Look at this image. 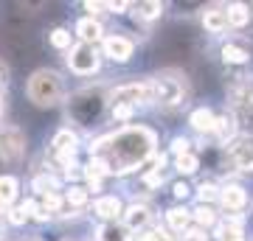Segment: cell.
Masks as SVG:
<instances>
[{
	"mask_svg": "<svg viewBox=\"0 0 253 241\" xmlns=\"http://www.w3.org/2000/svg\"><path fill=\"white\" fill-rule=\"evenodd\" d=\"M158 135L149 126H124L113 135H104L99 140H93L90 157L104 160L110 169V177H124L129 171H138L146 160L155 157Z\"/></svg>",
	"mask_w": 253,
	"mask_h": 241,
	"instance_id": "6da1fadb",
	"label": "cell"
},
{
	"mask_svg": "<svg viewBox=\"0 0 253 241\" xmlns=\"http://www.w3.org/2000/svg\"><path fill=\"white\" fill-rule=\"evenodd\" d=\"M152 104H158L161 109H174L183 107L189 101V81L186 76L177 70H163L158 76H152Z\"/></svg>",
	"mask_w": 253,
	"mask_h": 241,
	"instance_id": "7a4b0ae2",
	"label": "cell"
},
{
	"mask_svg": "<svg viewBox=\"0 0 253 241\" xmlns=\"http://www.w3.org/2000/svg\"><path fill=\"white\" fill-rule=\"evenodd\" d=\"M26 93L28 99L34 101L37 107H56L65 96V84H62V76L51 68H40L28 76V84H26Z\"/></svg>",
	"mask_w": 253,
	"mask_h": 241,
	"instance_id": "3957f363",
	"label": "cell"
},
{
	"mask_svg": "<svg viewBox=\"0 0 253 241\" xmlns=\"http://www.w3.org/2000/svg\"><path fill=\"white\" fill-rule=\"evenodd\" d=\"M104 107H107V93H104V87H84V90H79V93L71 96L68 115L73 118V124L90 126L104 112Z\"/></svg>",
	"mask_w": 253,
	"mask_h": 241,
	"instance_id": "277c9868",
	"label": "cell"
},
{
	"mask_svg": "<svg viewBox=\"0 0 253 241\" xmlns=\"http://www.w3.org/2000/svg\"><path fill=\"white\" fill-rule=\"evenodd\" d=\"M65 62L71 68V73L76 76H93V73H99L101 68V54L96 45H84V42H73L71 51H65Z\"/></svg>",
	"mask_w": 253,
	"mask_h": 241,
	"instance_id": "5b68a950",
	"label": "cell"
},
{
	"mask_svg": "<svg viewBox=\"0 0 253 241\" xmlns=\"http://www.w3.org/2000/svg\"><path fill=\"white\" fill-rule=\"evenodd\" d=\"M110 104H124V107H144V104H152V81H129V84H118L113 93H110Z\"/></svg>",
	"mask_w": 253,
	"mask_h": 241,
	"instance_id": "8992f818",
	"label": "cell"
},
{
	"mask_svg": "<svg viewBox=\"0 0 253 241\" xmlns=\"http://www.w3.org/2000/svg\"><path fill=\"white\" fill-rule=\"evenodd\" d=\"M26 157V132L17 126H0V160L14 166Z\"/></svg>",
	"mask_w": 253,
	"mask_h": 241,
	"instance_id": "52a82bcc",
	"label": "cell"
},
{
	"mask_svg": "<svg viewBox=\"0 0 253 241\" xmlns=\"http://www.w3.org/2000/svg\"><path fill=\"white\" fill-rule=\"evenodd\" d=\"M225 160L242 174H253V135H242L225 146Z\"/></svg>",
	"mask_w": 253,
	"mask_h": 241,
	"instance_id": "ba28073f",
	"label": "cell"
},
{
	"mask_svg": "<svg viewBox=\"0 0 253 241\" xmlns=\"http://www.w3.org/2000/svg\"><path fill=\"white\" fill-rule=\"evenodd\" d=\"M101 56H107L110 62L116 65H124L132 59V54H135V42L129 39V36L124 34H107L104 39H101Z\"/></svg>",
	"mask_w": 253,
	"mask_h": 241,
	"instance_id": "9c48e42d",
	"label": "cell"
},
{
	"mask_svg": "<svg viewBox=\"0 0 253 241\" xmlns=\"http://www.w3.org/2000/svg\"><path fill=\"white\" fill-rule=\"evenodd\" d=\"M76 149H79V135L73 132V129H59V132L54 135V140H51V152H54V157L62 163V166L73 163Z\"/></svg>",
	"mask_w": 253,
	"mask_h": 241,
	"instance_id": "30bf717a",
	"label": "cell"
},
{
	"mask_svg": "<svg viewBox=\"0 0 253 241\" xmlns=\"http://www.w3.org/2000/svg\"><path fill=\"white\" fill-rule=\"evenodd\" d=\"M219 205L225 213H239L245 205H248V191L242 185H236V182H228V185L219 188Z\"/></svg>",
	"mask_w": 253,
	"mask_h": 241,
	"instance_id": "8fae6325",
	"label": "cell"
},
{
	"mask_svg": "<svg viewBox=\"0 0 253 241\" xmlns=\"http://www.w3.org/2000/svg\"><path fill=\"white\" fill-rule=\"evenodd\" d=\"M211 135L217 138L219 146H228L231 140L239 138V121H236V112H222V115L214 118V129Z\"/></svg>",
	"mask_w": 253,
	"mask_h": 241,
	"instance_id": "7c38bea8",
	"label": "cell"
},
{
	"mask_svg": "<svg viewBox=\"0 0 253 241\" xmlns=\"http://www.w3.org/2000/svg\"><path fill=\"white\" fill-rule=\"evenodd\" d=\"M121 219H124V227L129 233H144L149 224H152V210L146 205H141V202H135V205H129V207H124V213H121Z\"/></svg>",
	"mask_w": 253,
	"mask_h": 241,
	"instance_id": "4fadbf2b",
	"label": "cell"
},
{
	"mask_svg": "<svg viewBox=\"0 0 253 241\" xmlns=\"http://www.w3.org/2000/svg\"><path fill=\"white\" fill-rule=\"evenodd\" d=\"M93 213L104 219V222H118L121 213H124V202L116 197V194H104V197H96L93 199Z\"/></svg>",
	"mask_w": 253,
	"mask_h": 241,
	"instance_id": "5bb4252c",
	"label": "cell"
},
{
	"mask_svg": "<svg viewBox=\"0 0 253 241\" xmlns=\"http://www.w3.org/2000/svg\"><path fill=\"white\" fill-rule=\"evenodd\" d=\"M73 39H79V42H84V45H96V42L104 39V26H101L96 17H82V20H76Z\"/></svg>",
	"mask_w": 253,
	"mask_h": 241,
	"instance_id": "9a60e30c",
	"label": "cell"
},
{
	"mask_svg": "<svg viewBox=\"0 0 253 241\" xmlns=\"http://www.w3.org/2000/svg\"><path fill=\"white\" fill-rule=\"evenodd\" d=\"M200 23H203V28H206L208 34H225L228 31V17H225V6H206L203 9V14H200Z\"/></svg>",
	"mask_w": 253,
	"mask_h": 241,
	"instance_id": "2e32d148",
	"label": "cell"
},
{
	"mask_svg": "<svg viewBox=\"0 0 253 241\" xmlns=\"http://www.w3.org/2000/svg\"><path fill=\"white\" fill-rule=\"evenodd\" d=\"M166 224H169V230L172 233H186L191 224V210L186 205H174L166 210Z\"/></svg>",
	"mask_w": 253,
	"mask_h": 241,
	"instance_id": "e0dca14e",
	"label": "cell"
},
{
	"mask_svg": "<svg viewBox=\"0 0 253 241\" xmlns=\"http://www.w3.org/2000/svg\"><path fill=\"white\" fill-rule=\"evenodd\" d=\"M17 194H20V179L11 177V174H0V210L14 205Z\"/></svg>",
	"mask_w": 253,
	"mask_h": 241,
	"instance_id": "ac0fdd59",
	"label": "cell"
},
{
	"mask_svg": "<svg viewBox=\"0 0 253 241\" xmlns=\"http://www.w3.org/2000/svg\"><path fill=\"white\" fill-rule=\"evenodd\" d=\"M96 241H132V233L121 222H104L96 230Z\"/></svg>",
	"mask_w": 253,
	"mask_h": 241,
	"instance_id": "d6986e66",
	"label": "cell"
},
{
	"mask_svg": "<svg viewBox=\"0 0 253 241\" xmlns=\"http://www.w3.org/2000/svg\"><path fill=\"white\" fill-rule=\"evenodd\" d=\"M214 118H217V112L214 109H208V107H200L194 109L189 115V124L194 132H203V135H211V129H214Z\"/></svg>",
	"mask_w": 253,
	"mask_h": 241,
	"instance_id": "ffe728a7",
	"label": "cell"
},
{
	"mask_svg": "<svg viewBox=\"0 0 253 241\" xmlns=\"http://www.w3.org/2000/svg\"><path fill=\"white\" fill-rule=\"evenodd\" d=\"M225 17H228V28H245L251 23V6H245V3H228Z\"/></svg>",
	"mask_w": 253,
	"mask_h": 241,
	"instance_id": "44dd1931",
	"label": "cell"
},
{
	"mask_svg": "<svg viewBox=\"0 0 253 241\" xmlns=\"http://www.w3.org/2000/svg\"><path fill=\"white\" fill-rule=\"evenodd\" d=\"M219 54H222V62L225 65H248L251 62V51L239 42H225Z\"/></svg>",
	"mask_w": 253,
	"mask_h": 241,
	"instance_id": "7402d4cb",
	"label": "cell"
},
{
	"mask_svg": "<svg viewBox=\"0 0 253 241\" xmlns=\"http://www.w3.org/2000/svg\"><path fill=\"white\" fill-rule=\"evenodd\" d=\"M174 171H177V174H183V177L197 174V171H200V154H194V152L177 154V157H174Z\"/></svg>",
	"mask_w": 253,
	"mask_h": 241,
	"instance_id": "603a6c76",
	"label": "cell"
},
{
	"mask_svg": "<svg viewBox=\"0 0 253 241\" xmlns=\"http://www.w3.org/2000/svg\"><path fill=\"white\" fill-rule=\"evenodd\" d=\"M31 188H34L40 197H45V194H59V179H56L54 174L42 171V174H37V177L31 179Z\"/></svg>",
	"mask_w": 253,
	"mask_h": 241,
	"instance_id": "cb8c5ba5",
	"label": "cell"
},
{
	"mask_svg": "<svg viewBox=\"0 0 253 241\" xmlns=\"http://www.w3.org/2000/svg\"><path fill=\"white\" fill-rule=\"evenodd\" d=\"M48 45H51V48H56V51H71L73 34L68 31V28L56 26V28H51V31H48Z\"/></svg>",
	"mask_w": 253,
	"mask_h": 241,
	"instance_id": "d4e9b609",
	"label": "cell"
},
{
	"mask_svg": "<svg viewBox=\"0 0 253 241\" xmlns=\"http://www.w3.org/2000/svg\"><path fill=\"white\" fill-rule=\"evenodd\" d=\"M132 14H135L138 20H144V23H152V20H158L163 14V9H166V6H163V3H135V6H132Z\"/></svg>",
	"mask_w": 253,
	"mask_h": 241,
	"instance_id": "484cf974",
	"label": "cell"
},
{
	"mask_svg": "<svg viewBox=\"0 0 253 241\" xmlns=\"http://www.w3.org/2000/svg\"><path fill=\"white\" fill-rule=\"evenodd\" d=\"M191 222H197L203 230H206V227H214V224H217V210L211 205H197L191 210Z\"/></svg>",
	"mask_w": 253,
	"mask_h": 241,
	"instance_id": "4316f807",
	"label": "cell"
},
{
	"mask_svg": "<svg viewBox=\"0 0 253 241\" xmlns=\"http://www.w3.org/2000/svg\"><path fill=\"white\" fill-rule=\"evenodd\" d=\"M65 205H71V207H84L87 202H90V194H87V188H82V185H71L68 191H65Z\"/></svg>",
	"mask_w": 253,
	"mask_h": 241,
	"instance_id": "83f0119b",
	"label": "cell"
},
{
	"mask_svg": "<svg viewBox=\"0 0 253 241\" xmlns=\"http://www.w3.org/2000/svg\"><path fill=\"white\" fill-rule=\"evenodd\" d=\"M37 205H40V207H42V210H45L48 216H51V219H54L56 213H62V205H65V199H62V194H45V197L40 199Z\"/></svg>",
	"mask_w": 253,
	"mask_h": 241,
	"instance_id": "f1b7e54d",
	"label": "cell"
},
{
	"mask_svg": "<svg viewBox=\"0 0 253 241\" xmlns=\"http://www.w3.org/2000/svg\"><path fill=\"white\" fill-rule=\"evenodd\" d=\"M217 197H219V185L217 182H200V188H197L200 205H211Z\"/></svg>",
	"mask_w": 253,
	"mask_h": 241,
	"instance_id": "f546056e",
	"label": "cell"
},
{
	"mask_svg": "<svg viewBox=\"0 0 253 241\" xmlns=\"http://www.w3.org/2000/svg\"><path fill=\"white\" fill-rule=\"evenodd\" d=\"M217 241H245V233H242V227H236V224H219Z\"/></svg>",
	"mask_w": 253,
	"mask_h": 241,
	"instance_id": "4dcf8cb0",
	"label": "cell"
},
{
	"mask_svg": "<svg viewBox=\"0 0 253 241\" xmlns=\"http://www.w3.org/2000/svg\"><path fill=\"white\" fill-rule=\"evenodd\" d=\"M138 241H177V239L163 227H146L144 233H138Z\"/></svg>",
	"mask_w": 253,
	"mask_h": 241,
	"instance_id": "1f68e13d",
	"label": "cell"
},
{
	"mask_svg": "<svg viewBox=\"0 0 253 241\" xmlns=\"http://www.w3.org/2000/svg\"><path fill=\"white\" fill-rule=\"evenodd\" d=\"M132 115H135V109L132 107H124V104H113V107H110V118L118 121V124H121V121H129Z\"/></svg>",
	"mask_w": 253,
	"mask_h": 241,
	"instance_id": "d6a6232c",
	"label": "cell"
},
{
	"mask_svg": "<svg viewBox=\"0 0 253 241\" xmlns=\"http://www.w3.org/2000/svg\"><path fill=\"white\" fill-rule=\"evenodd\" d=\"M6 210H9V213H3V216H6V219H9L14 227H20V224L28 222V213L23 210V207H14V205H11V207H6Z\"/></svg>",
	"mask_w": 253,
	"mask_h": 241,
	"instance_id": "836d02e7",
	"label": "cell"
},
{
	"mask_svg": "<svg viewBox=\"0 0 253 241\" xmlns=\"http://www.w3.org/2000/svg\"><path fill=\"white\" fill-rule=\"evenodd\" d=\"M186 152H191V140L189 138H174L172 140V154L177 157V154H186Z\"/></svg>",
	"mask_w": 253,
	"mask_h": 241,
	"instance_id": "e575fe53",
	"label": "cell"
},
{
	"mask_svg": "<svg viewBox=\"0 0 253 241\" xmlns=\"http://www.w3.org/2000/svg\"><path fill=\"white\" fill-rule=\"evenodd\" d=\"M172 191H174V197H177V199H186V197L191 194V188L186 185V182H174V188H172Z\"/></svg>",
	"mask_w": 253,
	"mask_h": 241,
	"instance_id": "d590c367",
	"label": "cell"
},
{
	"mask_svg": "<svg viewBox=\"0 0 253 241\" xmlns=\"http://www.w3.org/2000/svg\"><path fill=\"white\" fill-rule=\"evenodd\" d=\"M6 81H9V65L0 59V90L6 87Z\"/></svg>",
	"mask_w": 253,
	"mask_h": 241,
	"instance_id": "8d00e7d4",
	"label": "cell"
},
{
	"mask_svg": "<svg viewBox=\"0 0 253 241\" xmlns=\"http://www.w3.org/2000/svg\"><path fill=\"white\" fill-rule=\"evenodd\" d=\"M84 9L90 11V17H93V14H99V11L104 9V3H84Z\"/></svg>",
	"mask_w": 253,
	"mask_h": 241,
	"instance_id": "74e56055",
	"label": "cell"
},
{
	"mask_svg": "<svg viewBox=\"0 0 253 241\" xmlns=\"http://www.w3.org/2000/svg\"><path fill=\"white\" fill-rule=\"evenodd\" d=\"M3 101L6 99H3V90H0V118H3Z\"/></svg>",
	"mask_w": 253,
	"mask_h": 241,
	"instance_id": "f35d334b",
	"label": "cell"
},
{
	"mask_svg": "<svg viewBox=\"0 0 253 241\" xmlns=\"http://www.w3.org/2000/svg\"><path fill=\"white\" fill-rule=\"evenodd\" d=\"M0 227H3V213H0Z\"/></svg>",
	"mask_w": 253,
	"mask_h": 241,
	"instance_id": "ab89813d",
	"label": "cell"
}]
</instances>
